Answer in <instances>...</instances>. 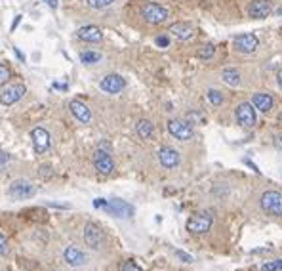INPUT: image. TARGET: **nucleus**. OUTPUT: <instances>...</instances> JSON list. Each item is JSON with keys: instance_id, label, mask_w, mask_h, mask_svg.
<instances>
[{"instance_id": "nucleus-32", "label": "nucleus", "mask_w": 282, "mask_h": 271, "mask_svg": "<svg viewBox=\"0 0 282 271\" xmlns=\"http://www.w3.org/2000/svg\"><path fill=\"white\" fill-rule=\"evenodd\" d=\"M156 44H158V46H168L170 38L168 36H158V38H156Z\"/></svg>"}, {"instance_id": "nucleus-33", "label": "nucleus", "mask_w": 282, "mask_h": 271, "mask_svg": "<svg viewBox=\"0 0 282 271\" xmlns=\"http://www.w3.org/2000/svg\"><path fill=\"white\" fill-rule=\"evenodd\" d=\"M175 254H177V256L182 258V260H185V262H193V258L189 256V254H185V252H182V250H177V252H175Z\"/></svg>"}, {"instance_id": "nucleus-18", "label": "nucleus", "mask_w": 282, "mask_h": 271, "mask_svg": "<svg viewBox=\"0 0 282 271\" xmlns=\"http://www.w3.org/2000/svg\"><path fill=\"white\" fill-rule=\"evenodd\" d=\"M252 103H254V109L261 111V113H269V111L273 109V105H275V102H273V95L265 94V92H257V94H254Z\"/></svg>"}, {"instance_id": "nucleus-31", "label": "nucleus", "mask_w": 282, "mask_h": 271, "mask_svg": "<svg viewBox=\"0 0 282 271\" xmlns=\"http://www.w3.org/2000/svg\"><path fill=\"white\" fill-rule=\"evenodd\" d=\"M6 161H8V155L2 149H0V172H2V168H4V166H6Z\"/></svg>"}, {"instance_id": "nucleus-30", "label": "nucleus", "mask_w": 282, "mask_h": 271, "mask_svg": "<svg viewBox=\"0 0 282 271\" xmlns=\"http://www.w3.org/2000/svg\"><path fill=\"white\" fill-rule=\"evenodd\" d=\"M8 241H6V237L4 235H0V256H6L8 254Z\"/></svg>"}, {"instance_id": "nucleus-14", "label": "nucleus", "mask_w": 282, "mask_h": 271, "mask_svg": "<svg viewBox=\"0 0 282 271\" xmlns=\"http://www.w3.org/2000/svg\"><path fill=\"white\" fill-rule=\"evenodd\" d=\"M63 258H65V262H67L71 267H82V265L86 264V254H84L78 246H74V244H69L67 248H65Z\"/></svg>"}, {"instance_id": "nucleus-8", "label": "nucleus", "mask_w": 282, "mask_h": 271, "mask_svg": "<svg viewBox=\"0 0 282 271\" xmlns=\"http://www.w3.org/2000/svg\"><path fill=\"white\" fill-rule=\"evenodd\" d=\"M141 15L149 21V23H162V21H166L168 17V10L166 8H162L160 4H145L143 10H141Z\"/></svg>"}, {"instance_id": "nucleus-26", "label": "nucleus", "mask_w": 282, "mask_h": 271, "mask_svg": "<svg viewBox=\"0 0 282 271\" xmlns=\"http://www.w3.org/2000/svg\"><path fill=\"white\" fill-rule=\"evenodd\" d=\"M261 271H282V258L280 260H273V262H267L263 265Z\"/></svg>"}, {"instance_id": "nucleus-35", "label": "nucleus", "mask_w": 282, "mask_h": 271, "mask_svg": "<svg viewBox=\"0 0 282 271\" xmlns=\"http://www.w3.org/2000/svg\"><path fill=\"white\" fill-rule=\"evenodd\" d=\"M278 86L282 88V71H278Z\"/></svg>"}, {"instance_id": "nucleus-13", "label": "nucleus", "mask_w": 282, "mask_h": 271, "mask_svg": "<svg viewBox=\"0 0 282 271\" xmlns=\"http://www.w3.org/2000/svg\"><path fill=\"white\" fill-rule=\"evenodd\" d=\"M124 86H126V81L120 75H107L99 82V88L103 92H107V94H118V92H122Z\"/></svg>"}, {"instance_id": "nucleus-23", "label": "nucleus", "mask_w": 282, "mask_h": 271, "mask_svg": "<svg viewBox=\"0 0 282 271\" xmlns=\"http://www.w3.org/2000/svg\"><path fill=\"white\" fill-rule=\"evenodd\" d=\"M99 60H101L99 52H84V54L80 55V61L82 63H86V65H90V63H97Z\"/></svg>"}, {"instance_id": "nucleus-19", "label": "nucleus", "mask_w": 282, "mask_h": 271, "mask_svg": "<svg viewBox=\"0 0 282 271\" xmlns=\"http://www.w3.org/2000/svg\"><path fill=\"white\" fill-rule=\"evenodd\" d=\"M76 36L84 42H99L103 38V33L99 31V27H94V25H86V27H80L76 31Z\"/></svg>"}, {"instance_id": "nucleus-27", "label": "nucleus", "mask_w": 282, "mask_h": 271, "mask_svg": "<svg viewBox=\"0 0 282 271\" xmlns=\"http://www.w3.org/2000/svg\"><path fill=\"white\" fill-rule=\"evenodd\" d=\"M109 4H113V0H88V6L95 8V10H99V8H107Z\"/></svg>"}, {"instance_id": "nucleus-29", "label": "nucleus", "mask_w": 282, "mask_h": 271, "mask_svg": "<svg viewBox=\"0 0 282 271\" xmlns=\"http://www.w3.org/2000/svg\"><path fill=\"white\" fill-rule=\"evenodd\" d=\"M120 271H143V269L137 264H134V262H124L120 265Z\"/></svg>"}, {"instance_id": "nucleus-11", "label": "nucleus", "mask_w": 282, "mask_h": 271, "mask_svg": "<svg viewBox=\"0 0 282 271\" xmlns=\"http://www.w3.org/2000/svg\"><path fill=\"white\" fill-rule=\"evenodd\" d=\"M31 140H33V145H34V151L36 155H44L48 149H50V132L44 128H34L31 132Z\"/></svg>"}, {"instance_id": "nucleus-25", "label": "nucleus", "mask_w": 282, "mask_h": 271, "mask_svg": "<svg viewBox=\"0 0 282 271\" xmlns=\"http://www.w3.org/2000/svg\"><path fill=\"white\" fill-rule=\"evenodd\" d=\"M208 100H210V103H214V105H221L223 95H221V92H217V90H208Z\"/></svg>"}, {"instance_id": "nucleus-3", "label": "nucleus", "mask_w": 282, "mask_h": 271, "mask_svg": "<svg viewBox=\"0 0 282 271\" xmlns=\"http://www.w3.org/2000/svg\"><path fill=\"white\" fill-rule=\"evenodd\" d=\"M212 224H214V218H212L210 212H198V214L189 218L187 229L191 231V233H195V235H202V233L210 231Z\"/></svg>"}, {"instance_id": "nucleus-12", "label": "nucleus", "mask_w": 282, "mask_h": 271, "mask_svg": "<svg viewBox=\"0 0 282 271\" xmlns=\"http://www.w3.org/2000/svg\"><path fill=\"white\" fill-rule=\"evenodd\" d=\"M259 46V41H257V36L252 33H244V34H238L235 38V48L242 54H252L255 52V48Z\"/></svg>"}, {"instance_id": "nucleus-16", "label": "nucleus", "mask_w": 282, "mask_h": 271, "mask_svg": "<svg viewBox=\"0 0 282 271\" xmlns=\"http://www.w3.org/2000/svg\"><path fill=\"white\" fill-rule=\"evenodd\" d=\"M271 12H273V8H271V2H269V0H254L248 8L250 17H255V20H263V17H267Z\"/></svg>"}, {"instance_id": "nucleus-1", "label": "nucleus", "mask_w": 282, "mask_h": 271, "mask_svg": "<svg viewBox=\"0 0 282 271\" xmlns=\"http://www.w3.org/2000/svg\"><path fill=\"white\" fill-rule=\"evenodd\" d=\"M94 206L95 208H103V210H107L109 214H113V216H118V218H130L134 214V208L130 206L128 203L120 201V199H113V201H105V199H95L94 201Z\"/></svg>"}, {"instance_id": "nucleus-6", "label": "nucleus", "mask_w": 282, "mask_h": 271, "mask_svg": "<svg viewBox=\"0 0 282 271\" xmlns=\"http://www.w3.org/2000/svg\"><path fill=\"white\" fill-rule=\"evenodd\" d=\"M235 115H236V121H238V124H240V126H244V128H252V126L255 124V121H257L254 105H252V103H248V102L240 103V105L236 107Z\"/></svg>"}, {"instance_id": "nucleus-2", "label": "nucleus", "mask_w": 282, "mask_h": 271, "mask_svg": "<svg viewBox=\"0 0 282 271\" xmlns=\"http://www.w3.org/2000/svg\"><path fill=\"white\" fill-rule=\"evenodd\" d=\"M259 204L269 216H282V193L278 191H265L259 199Z\"/></svg>"}, {"instance_id": "nucleus-21", "label": "nucleus", "mask_w": 282, "mask_h": 271, "mask_svg": "<svg viewBox=\"0 0 282 271\" xmlns=\"http://www.w3.org/2000/svg\"><path fill=\"white\" fill-rule=\"evenodd\" d=\"M135 130H137V134H139L141 140H151L153 134H155V126H153V122L147 121V119H141V121L137 122Z\"/></svg>"}, {"instance_id": "nucleus-5", "label": "nucleus", "mask_w": 282, "mask_h": 271, "mask_svg": "<svg viewBox=\"0 0 282 271\" xmlns=\"http://www.w3.org/2000/svg\"><path fill=\"white\" fill-rule=\"evenodd\" d=\"M84 243L94 250H101L105 246V235L95 224H86V227H84Z\"/></svg>"}, {"instance_id": "nucleus-28", "label": "nucleus", "mask_w": 282, "mask_h": 271, "mask_svg": "<svg viewBox=\"0 0 282 271\" xmlns=\"http://www.w3.org/2000/svg\"><path fill=\"white\" fill-rule=\"evenodd\" d=\"M10 76H12L10 69H8L6 65H0V86H2V84H6V82L10 81Z\"/></svg>"}, {"instance_id": "nucleus-17", "label": "nucleus", "mask_w": 282, "mask_h": 271, "mask_svg": "<svg viewBox=\"0 0 282 271\" xmlns=\"http://www.w3.org/2000/svg\"><path fill=\"white\" fill-rule=\"evenodd\" d=\"M158 161L164 168H175L179 164V153L174 147H162L158 151Z\"/></svg>"}, {"instance_id": "nucleus-24", "label": "nucleus", "mask_w": 282, "mask_h": 271, "mask_svg": "<svg viewBox=\"0 0 282 271\" xmlns=\"http://www.w3.org/2000/svg\"><path fill=\"white\" fill-rule=\"evenodd\" d=\"M214 54H215V48L212 46V44H206V46H202L200 50H198V57H200V60H210Z\"/></svg>"}, {"instance_id": "nucleus-7", "label": "nucleus", "mask_w": 282, "mask_h": 271, "mask_svg": "<svg viewBox=\"0 0 282 271\" xmlns=\"http://www.w3.org/2000/svg\"><path fill=\"white\" fill-rule=\"evenodd\" d=\"M8 193L14 199H31L36 193V189H34L33 183L27 182V180H15V182H12Z\"/></svg>"}, {"instance_id": "nucleus-10", "label": "nucleus", "mask_w": 282, "mask_h": 271, "mask_svg": "<svg viewBox=\"0 0 282 271\" xmlns=\"http://www.w3.org/2000/svg\"><path fill=\"white\" fill-rule=\"evenodd\" d=\"M94 166L95 170L99 172V174H103V176H107V174H111L114 168V163L113 159H111V153L105 149H97L94 153Z\"/></svg>"}, {"instance_id": "nucleus-20", "label": "nucleus", "mask_w": 282, "mask_h": 271, "mask_svg": "<svg viewBox=\"0 0 282 271\" xmlns=\"http://www.w3.org/2000/svg\"><path fill=\"white\" fill-rule=\"evenodd\" d=\"M168 31L174 34L177 41H189L193 36V27L189 23H174V25H170Z\"/></svg>"}, {"instance_id": "nucleus-15", "label": "nucleus", "mask_w": 282, "mask_h": 271, "mask_svg": "<svg viewBox=\"0 0 282 271\" xmlns=\"http://www.w3.org/2000/svg\"><path fill=\"white\" fill-rule=\"evenodd\" d=\"M69 109H71V113L76 121H80L82 124H90L92 122V111L88 107L86 103L78 102V100H73V102L69 103Z\"/></svg>"}, {"instance_id": "nucleus-4", "label": "nucleus", "mask_w": 282, "mask_h": 271, "mask_svg": "<svg viewBox=\"0 0 282 271\" xmlns=\"http://www.w3.org/2000/svg\"><path fill=\"white\" fill-rule=\"evenodd\" d=\"M168 132L174 136L175 140H179V142H189L195 136L193 126L187 121H179V119H174V121L168 122Z\"/></svg>"}, {"instance_id": "nucleus-22", "label": "nucleus", "mask_w": 282, "mask_h": 271, "mask_svg": "<svg viewBox=\"0 0 282 271\" xmlns=\"http://www.w3.org/2000/svg\"><path fill=\"white\" fill-rule=\"evenodd\" d=\"M221 79L227 82L229 86H238L240 84V73L236 69H223Z\"/></svg>"}, {"instance_id": "nucleus-34", "label": "nucleus", "mask_w": 282, "mask_h": 271, "mask_svg": "<svg viewBox=\"0 0 282 271\" xmlns=\"http://www.w3.org/2000/svg\"><path fill=\"white\" fill-rule=\"evenodd\" d=\"M50 8H57V0H46Z\"/></svg>"}, {"instance_id": "nucleus-9", "label": "nucleus", "mask_w": 282, "mask_h": 271, "mask_svg": "<svg viewBox=\"0 0 282 271\" xmlns=\"http://www.w3.org/2000/svg\"><path fill=\"white\" fill-rule=\"evenodd\" d=\"M25 92H27V88L23 86V84H12V86H8L6 90H2L0 92V103L2 105H14L15 102H19L21 98L25 95Z\"/></svg>"}]
</instances>
